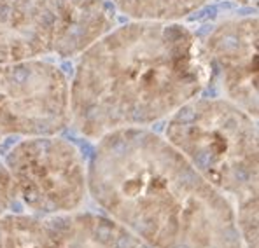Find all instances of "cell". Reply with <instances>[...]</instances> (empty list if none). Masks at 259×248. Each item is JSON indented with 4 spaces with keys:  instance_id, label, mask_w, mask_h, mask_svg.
Masks as SVG:
<instances>
[{
    "instance_id": "1",
    "label": "cell",
    "mask_w": 259,
    "mask_h": 248,
    "mask_svg": "<svg viewBox=\"0 0 259 248\" xmlns=\"http://www.w3.org/2000/svg\"><path fill=\"white\" fill-rule=\"evenodd\" d=\"M88 190L146 248H243L233 203L147 128L98 140Z\"/></svg>"
},
{
    "instance_id": "2",
    "label": "cell",
    "mask_w": 259,
    "mask_h": 248,
    "mask_svg": "<svg viewBox=\"0 0 259 248\" xmlns=\"http://www.w3.org/2000/svg\"><path fill=\"white\" fill-rule=\"evenodd\" d=\"M210 67L181 23L132 21L79 55L68 82L70 123L90 140L168 119L207 86Z\"/></svg>"
},
{
    "instance_id": "3",
    "label": "cell",
    "mask_w": 259,
    "mask_h": 248,
    "mask_svg": "<svg viewBox=\"0 0 259 248\" xmlns=\"http://www.w3.org/2000/svg\"><path fill=\"white\" fill-rule=\"evenodd\" d=\"M165 140L233 207L257 197V119L233 102L196 96L168 117Z\"/></svg>"
},
{
    "instance_id": "4",
    "label": "cell",
    "mask_w": 259,
    "mask_h": 248,
    "mask_svg": "<svg viewBox=\"0 0 259 248\" xmlns=\"http://www.w3.org/2000/svg\"><path fill=\"white\" fill-rule=\"evenodd\" d=\"M116 23L107 0H0V67L74 58Z\"/></svg>"
},
{
    "instance_id": "5",
    "label": "cell",
    "mask_w": 259,
    "mask_h": 248,
    "mask_svg": "<svg viewBox=\"0 0 259 248\" xmlns=\"http://www.w3.org/2000/svg\"><path fill=\"white\" fill-rule=\"evenodd\" d=\"M14 197L28 213L56 215L77 212L90 196L82 152L58 135L21 138L4 156Z\"/></svg>"
},
{
    "instance_id": "6",
    "label": "cell",
    "mask_w": 259,
    "mask_h": 248,
    "mask_svg": "<svg viewBox=\"0 0 259 248\" xmlns=\"http://www.w3.org/2000/svg\"><path fill=\"white\" fill-rule=\"evenodd\" d=\"M68 123V79L58 65L32 60L0 67V143L58 135Z\"/></svg>"
},
{
    "instance_id": "7",
    "label": "cell",
    "mask_w": 259,
    "mask_h": 248,
    "mask_svg": "<svg viewBox=\"0 0 259 248\" xmlns=\"http://www.w3.org/2000/svg\"><path fill=\"white\" fill-rule=\"evenodd\" d=\"M0 248H146L105 213L56 215L9 212L0 219Z\"/></svg>"
},
{
    "instance_id": "8",
    "label": "cell",
    "mask_w": 259,
    "mask_h": 248,
    "mask_svg": "<svg viewBox=\"0 0 259 248\" xmlns=\"http://www.w3.org/2000/svg\"><path fill=\"white\" fill-rule=\"evenodd\" d=\"M201 45L224 98L257 119V16L221 21Z\"/></svg>"
},
{
    "instance_id": "9",
    "label": "cell",
    "mask_w": 259,
    "mask_h": 248,
    "mask_svg": "<svg viewBox=\"0 0 259 248\" xmlns=\"http://www.w3.org/2000/svg\"><path fill=\"white\" fill-rule=\"evenodd\" d=\"M114 11H119L132 21L179 23L191 16L210 0H107Z\"/></svg>"
},
{
    "instance_id": "10",
    "label": "cell",
    "mask_w": 259,
    "mask_h": 248,
    "mask_svg": "<svg viewBox=\"0 0 259 248\" xmlns=\"http://www.w3.org/2000/svg\"><path fill=\"white\" fill-rule=\"evenodd\" d=\"M14 201H16V197H14V190L11 185V178L4 165H0V219L11 212Z\"/></svg>"
},
{
    "instance_id": "11",
    "label": "cell",
    "mask_w": 259,
    "mask_h": 248,
    "mask_svg": "<svg viewBox=\"0 0 259 248\" xmlns=\"http://www.w3.org/2000/svg\"><path fill=\"white\" fill-rule=\"evenodd\" d=\"M237 4H242V6H256L257 0H235Z\"/></svg>"
}]
</instances>
